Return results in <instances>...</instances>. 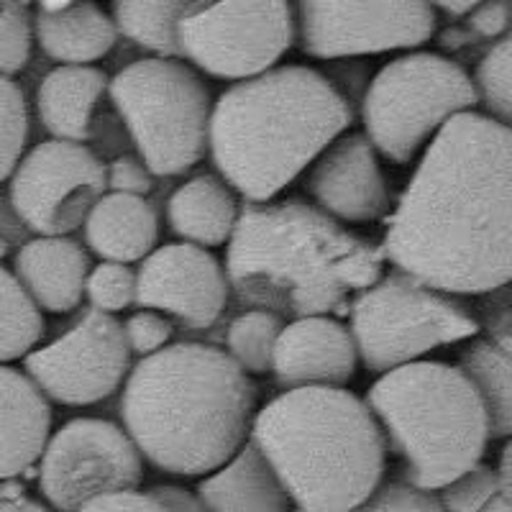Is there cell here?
<instances>
[{
    "instance_id": "1",
    "label": "cell",
    "mask_w": 512,
    "mask_h": 512,
    "mask_svg": "<svg viewBox=\"0 0 512 512\" xmlns=\"http://www.w3.org/2000/svg\"><path fill=\"white\" fill-rule=\"evenodd\" d=\"M384 262L443 295H487L512 282V131L454 116L425 146L384 218Z\"/></svg>"
},
{
    "instance_id": "2",
    "label": "cell",
    "mask_w": 512,
    "mask_h": 512,
    "mask_svg": "<svg viewBox=\"0 0 512 512\" xmlns=\"http://www.w3.org/2000/svg\"><path fill=\"white\" fill-rule=\"evenodd\" d=\"M256 392L223 349L169 344L139 359L121 395L123 431L141 459L175 477H208L249 443Z\"/></svg>"
},
{
    "instance_id": "3",
    "label": "cell",
    "mask_w": 512,
    "mask_h": 512,
    "mask_svg": "<svg viewBox=\"0 0 512 512\" xmlns=\"http://www.w3.org/2000/svg\"><path fill=\"white\" fill-rule=\"evenodd\" d=\"M223 269L251 310L295 320L346 315L382 277L384 251L305 200L244 203Z\"/></svg>"
},
{
    "instance_id": "4",
    "label": "cell",
    "mask_w": 512,
    "mask_h": 512,
    "mask_svg": "<svg viewBox=\"0 0 512 512\" xmlns=\"http://www.w3.org/2000/svg\"><path fill=\"white\" fill-rule=\"evenodd\" d=\"M351 121L349 100L323 72L285 64L221 93L208 154L218 177L246 203H272Z\"/></svg>"
},
{
    "instance_id": "5",
    "label": "cell",
    "mask_w": 512,
    "mask_h": 512,
    "mask_svg": "<svg viewBox=\"0 0 512 512\" xmlns=\"http://www.w3.org/2000/svg\"><path fill=\"white\" fill-rule=\"evenodd\" d=\"M295 510L354 512L382 484L387 443L367 402L344 387L282 392L251 423Z\"/></svg>"
},
{
    "instance_id": "6",
    "label": "cell",
    "mask_w": 512,
    "mask_h": 512,
    "mask_svg": "<svg viewBox=\"0 0 512 512\" xmlns=\"http://www.w3.org/2000/svg\"><path fill=\"white\" fill-rule=\"evenodd\" d=\"M367 408L387 451L405 461V482L438 492L482 464L487 413L474 384L454 364L413 361L369 387Z\"/></svg>"
},
{
    "instance_id": "7",
    "label": "cell",
    "mask_w": 512,
    "mask_h": 512,
    "mask_svg": "<svg viewBox=\"0 0 512 512\" xmlns=\"http://www.w3.org/2000/svg\"><path fill=\"white\" fill-rule=\"evenodd\" d=\"M108 98L154 177H175L208 154L213 95L190 64L146 57L108 82Z\"/></svg>"
},
{
    "instance_id": "8",
    "label": "cell",
    "mask_w": 512,
    "mask_h": 512,
    "mask_svg": "<svg viewBox=\"0 0 512 512\" xmlns=\"http://www.w3.org/2000/svg\"><path fill=\"white\" fill-rule=\"evenodd\" d=\"M477 103L472 75L459 62L433 52L400 54L364 93V136L387 162L408 164L451 118Z\"/></svg>"
},
{
    "instance_id": "9",
    "label": "cell",
    "mask_w": 512,
    "mask_h": 512,
    "mask_svg": "<svg viewBox=\"0 0 512 512\" xmlns=\"http://www.w3.org/2000/svg\"><path fill=\"white\" fill-rule=\"evenodd\" d=\"M346 315L356 356L379 377L479 333V320L456 297L420 285L397 269L361 292Z\"/></svg>"
},
{
    "instance_id": "10",
    "label": "cell",
    "mask_w": 512,
    "mask_h": 512,
    "mask_svg": "<svg viewBox=\"0 0 512 512\" xmlns=\"http://www.w3.org/2000/svg\"><path fill=\"white\" fill-rule=\"evenodd\" d=\"M295 41V6L285 0L195 3L180 24L182 59L233 85L274 70Z\"/></svg>"
},
{
    "instance_id": "11",
    "label": "cell",
    "mask_w": 512,
    "mask_h": 512,
    "mask_svg": "<svg viewBox=\"0 0 512 512\" xmlns=\"http://www.w3.org/2000/svg\"><path fill=\"white\" fill-rule=\"evenodd\" d=\"M144 459L121 425L103 418H75L49 436L39 459L41 497L57 512H77L88 502L136 492Z\"/></svg>"
},
{
    "instance_id": "12",
    "label": "cell",
    "mask_w": 512,
    "mask_h": 512,
    "mask_svg": "<svg viewBox=\"0 0 512 512\" xmlns=\"http://www.w3.org/2000/svg\"><path fill=\"white\" fill-rule=\"evenodd\" d=\"M105 192V164L98 154L57 139L41 141L18 159L8 187L18 221L44 239L80 228Z\"/></svg>"
},
{
    "instance_id": "13",
    "label": "cell",
    "mask_w": 512,
    "mask_h": 512,
    "mask_svg": "<svg viewBox=\"0 0 512 512\" xmlns=\"http://www.w3.org/2000/svg\"><path fill=\"white\" fill-rule=\"evenodd\" d=\"M128 372L131 351L121 323L95 310H85L70 331L24 359V374L41 395L72 408L108 400Z\"/></svg>"
},
{
    "instance_id": "14",
    "label": "cell",
    "mask_w": 512,
    "mask_h": 512,
    "mask_svg": "<svg viewBox=\"0 0 512 512\" xmlns=\"http://www.w3.org/2000/svg\"><path fill=\"white\" fill-rule=\"evenodd\" d=\"M297 41L313 59H351L415 49L433 39L431 3H326L295 6Z\"/></svg>"
},
{
    "instance_id": "15",
    "label": "cell",
    "mask_w": 512,
    "mask_h": 512,
    "mask_svg": "<svg viewBox=\"0 0 512 512\" xmlns=\"http://www.w3.org/2000/svg\"><path fill=\"white\" fill-rule=\"evenodd\" d=\"M228 297L223 264L208 249L185 241L154 249L136 272L134 305L169 315L195 331L216 326Z\"/></svg>"
},
{
    "instance_id": "16",
    "label": "cell",
    "mask_w": 512,
    "mask_h": 512,
    "mask_svg": "<svg viewBox=\"0 0 512 512\" xmlns=\"http://www.w3.org/2000/svg\"><path fill=\"white\" fill-rule=\"evenodd\" d=\"M305 190L338 223H374L390 216V187L364 134L333 141L308 169Z\"/></svg>"
},
{
    "instance_id": "17",
    "label": "cell",
    "mask_w": 512,
    "mask_h": 512,
    "mask_svg": "<svg viewBox=\"0 0 512 512\" xmlns=\"http://www.w3.org/2000/svg\"><path fill=\"white\" fill-rule=\"evenodd\" d=\"M354 338L331 315L285 323L272 356V374L282 390L344 387L356 372Z\"/></svg>"
},
{
    "instance_id": "18",
    "label": "cell",
    "mask_w": 512,
    "mask_h": 512,
    "mask_svg": "<svg viewBox=\"0 0 512 512\" xmlns=\"http://www.w3.org/2000/svg\"><path fill=\"white\" fill-rule=\"evenodd\" d=\"M13 277L39 310L70 313L85 297L90 259L77 241L67 236L31 239L13 259Z\"/></svg>"
},
{
    "instance_id": "19",
    "label": "cell",
    "mask_w": 512,
    "mask_h": 512,
    "mask_svg": "<svg viewBox=\"0 0 512 512\" xmlns=\"http://www.w3.org/2000/svg\"><path fill=\"white\" fill-rule=\"evenodd\" d=\"M52 431V408L24 372L0 367V482L39 464Z\"/></svg>"
},
{
    "instance_id": "20",
    "label": "cell",
    "mask_w": 512,
    "mask_h": 512,
    "mask_svg": "<svg viewBox=\"0 0 512 512\" xmlns=\"http://www.w3.org/2000/svg\"><path fill=\"white\" fill-rule=\"evenodd\" d=\"M82 231L85 244L103 262L134 264L157 249L159 216L146 198L105 192L82 223Z\"/></svg>"
},
{
    "instance_id": "21",
    "label": "cell",
    "mask_w": 512,
    "mask_h": 512,
    "mask_svg": "<svg viewBox=\"0 0 512 512\" xmlns=\"http://www.w3.org/2000/svg\"><path fill=\"white\" fill-rule=\"evenodd\" d=\"M108 82L98 67H57L41 80L36 111L52 139L72 144L93 139L95 113L108 95Z\"/></svg>"
},
{
    "instance_id": "22",
    "label": "cell",
    "mask_w": 512,
    "mask_h": 512,
    "mask_svg": "<svg viewBox=\"0 0 512 512\" xmlns=\"http://www.w3.org/2000/svg\"><path fill=\"white\" fill-rule=\"evenodd\" d=\"M241 203L218 175H195L167 200V223L185 244L213 249L228 246L239 226Z\"/></svg>"
},
{
    "instance_id": "23",
    "label": "cell",
    "mask_w": 512,
    "mask_h": 512,
    "mask_svg": "<svg viewBox=\"0 0 512 512\" xmlns=\"http://www.w3.org/2000/svg\"><path fill=\"white\" fill-rule=\"evenodd\" d=\"M195 495L208 512H292L285 487L251 441L208 474Z\"/></svg>"
},
{
    "instance_id": "24",
    "label": "cell",
    "mask_w": 512,
    "mask_h": 512,
    "mask_svg": "<svg viewBox=\"0 0 512 512\" xmlns=\"http://www.w3.org/2000/svg\"><path fill=\"white\" fill-rule=\"evenodd\" d=\"M34 36L59 67H93L116 47L118 29L111 13L95 3H70L59 13L36 11Z\"/></svg>"
},
{
    "instance_id": "25",
    "label": "cell",
    "mask_w": 512,
    "mask_h": 512,
    "mask_svg": "<svg viewBox=\"0 0 512 512\" xmlns=\"http://www.w3.org/2000/svg\"><path fill=\"white\" fill-rule=\"evenodd\" d=\"M459 369L482 400L489 438H512V356L487 338H474L461 351Z\"/></svg>"
},
{
    "instance_id": "26",
    "label": "cell",
    "mask_w": 512,
    "mask_h": 512,
    "mask_svg": "<svg viewBox=\"0 0 512 512\" xmlns=\"http://www.w3.org/2000/svg\"><path fill=\"white\" fill-rule=\"evenodd\" d=\"M195 3H113L118 36H126L159 59H180V24Z\"/></svg>"
},
{
    "instance_id": "27",
    "label": "cell",
    "mask_w": 512,
    "mask_h": 512,
    "mask_svg": "<svg viewBox=\"0 0 512 512\" xmlns=\"http://www.w3.org/2000/svg\"><path fill=\"white\" fill-rule=\"evenodd\" d=\"M44 333V318L18 280L0 264V367L26 359Z\"/></svg>"
},
{
    "instance_id": "28",
    "label": "cell",
    "mask_w": 512,
    "mask_h": 512,
    "mask_svg": "<svg viewBox=\"0 0 512 512\" xmlns=\"http://www.w3.org/2000/svg\"><path fill=\"white\" fill-rule=\"evenodd\" d=\"M282 323L280 315L269 310H246L239 318L231 320L226 331V354L244 374L272 372V356Z\"/></svg>"
},
{
    "instance_id": "29",
    "label": "cell",
    "mask_w": 512,
    "mask_h": 512,
    "mask_svg": "<svg viewBox=\"0 0 512 512\" xmlns=\"http://www.w3.org/2000/svg\"><path fill=\"white\" fill-rule=\"evenodd\" d=\"M472 82L477 98L487 108L484 116L512 131V34L487 49Z\"/></svg>"
},
{
    "instance_id": "30",
    "label": "cell",
    "mask_w": 512,
    "mask_h": 512,
    "mask_svg": "<svg viewBox=\"0 0 512 512\" xmlns=\"http://www.w3.org/2000/svg\"><path fill=\"white\" fill-rule=\"evenodd\" d=\"M29 113L16 82L0 77V182L11 180L18 159L24 157Z\"/></svg>"
},
{
    "instance_id": "31",
    "label": "cell",
    "mask_w": 512,
    "mask_h": 512,
    "mask_svg": "<svg viewBox=\"0 0 512 512\" xmlns=\"http://www.w3.org/2000/svg\"><path fill=\"white\" fill-rule=\"evenodd\" d=\"M85 297L95 313H121L136 300V272L128 264L100 262L85 280Z\"/></svg>"
},
{
    "instance_id": "32",
    "label": "cell",
    "mask_w": 512,
    "mask_h": 512,
    "mask_svg": "<svg viewBox=\"0 0 512 512\" xmlns=\"http://www.w3.org/2000/svg\"><path fill=\"white\" fill-rule=\"evenodd\" d=\"M34 21L26 3H0V77L11 80L31 57Z\"/></svg>"
},
{
    "instance_id": "33",
    "label": "cell",
    "mask_w": 512,
    "mask_h": 512,
    "mask_svg": "<svg viewBox=\"0 0 512 512\" xmlns=\"http://www.w3.org/2000/svg\"><path fill=\"white\" fill-rule=\"evenodd\" d=\"M497 495H500V487H497L495 469L477 464L472 472L461 474L456 482L443 487L438 502L443 512H482Z\"/></svg>"
},
{
    "instance_id": "34",
    "label": "cell",
    "mask_w": 512,
    "mask_h": 512,
    "mask_svg": "<svg viewBox=\"0 0 512 512\" xmlns=\"http://www.w3.org/2000/svg\"><path fill=\"white\" fill-rule=\"evenodd\" d=\"M354 512H443V507L433 492H423L413 484L395 479L379 484L372 497Z\"/></svg>"
},
{
    "instance_id": "35",
    "label": "cell",
    "mask_w": 512,
    "mask_h": 512,
    "mask_svg": "<svg viewBox=\"0 0 512 512\" xmlns=\"http://www.w3.org/2000/svg\"><path fill=\"white\" fill-rule=\"evenodd\" d=\"M121 328L128 351L141 356V359L167 349L169 341H172V333H175L172 320L164 318L162 313H154V310H139L126 323H121Z\"/></svg>"
},
{
    "instance_id": "36",
    "label": "cell",
    "mask_w": 512,
    "mask_h": 512,
    "mask_svg": "<svg viewBox=\"0 0 512 512\" xmlns=\"http://www.w3.org/2000/svg\"><path fill=\"white\" fill-rule=\"evenodd\" d=\"M487 341L512 356V282L482 295V323Z\"/></svg>"
},
{
    "instance_id": "37",
    "label": "cell",
    "mask_w": 512,
    "mask_h": 512,
    "mask_svg": "<svg viewBox=\"0 0 512 512\" xmlns=\"http://www.w3.org/2000/svg\"><path fill=\"white\" fill-rule=\"evenodd\" d=\"M105 185H108V192L146 198L154 190V175L139 157L121 154L105 167Z\"/></svg>"
},
{
    "instance_id": "38",
    "label": "cell",
    "mask_w": 512,
    "mask_h": 512,
    "mask_svg": "<svg viewBox=\"0 0 512 512\" xmlns=\"http://www.w3.org/2000/svg\"><path fill=\"white\" fill-rule=\"evenodd\" d=\"M512 26V3H502V0H489V3H479L472 13H469V31L479 39H497L505 36Z\"/></svg>"
},
{
    "instance_id": "39",
    "label": "cell",
    "mask_w": 512,
    "mask_h": 512,
    "mask_svg": "<svg viewBox=\"0 0 512 512\" xmlns=\"http://www.w3.org/2000/svg\"><path fill=\"white\" fill-rule=\"evenodd\" d=\"M77 512H167L162 502L154 500L149 492H118V495H105L88 502Z\"/></svg>"
},
{
    "instance_id": "40",
    "label": "cell",
    "mask_w": 512,
    "mask_h": 512,
    "mask_svg": "<svg viewBox=\"0 0 512 512\" xmlns=\"http://www.w3.org/2000/svg\"><path fill=\"white\" fill-rule=\"evenodd\" d=\"M149 495L167 507V512H208L198 495H192L190 489L177 487V484H157L149 489Z\"/></svg>"
},
{
    "instance_id": "41",
    "label": "cell",
    "mask_w": 512,
    "mask_h": 512,
    "mask_svg": "<svg viewBox=\"0 0 512 512\" xmlns=\"http://www.w3.org/2000/svg\"><path fill=\"white\" fill-rule=\"evenodd\" d=\"M497 487H500V497L512 505V438L505 443L500 454V464H497Z\"/></svg>"
},
{
    "instance_id": "42",
    "label": "cell",
    "mask_w": 512,
    "mask_h": 512,
    "mask_svg": "<svg viewBox=\"0 0 512 512\" xmlns=\"http://www.w3.org/2000/svg\"><path fill=\"white\" fill-rule=\"evenodd\" d=\"M0 512H52V507L31 500V497H3Z\"/></svg>"
},
{
    "instance_id": "43",
    "label": "cell",
    "mask_w": 512,
    "mask_h": 512,
    "mask_svg": "<svg viewBox=\"0 0 512 512\" xmlns=\"http://www.w3.org/2000/svg\"><path fill=\"white\" fill-rule=\"evenodd\" d=\"M477 6L479 3H436L433 8L443 11L448 18H464V16H469V13H472Z\"/></svg>"
},
{
    "instance_id": "44",
    "label": "cell",
    "mask_w": 512,
    "mask_h": 512,
    "mask_svg": "<svg viewBox=\"0 0 512 512\" xmlns=\"http://www.w3.org/2000/svg\"><path fill=\"white\" fill-rule=\"evenodd\" d=\"M482 512H512V505H510V502H507V500H502L500 495H497L495 500L489 502V505L484 507Z\"/></svg>"
},
{
    "instance_id": "45",
    "label": "cell",
    "mask_w": 512,
    "mask_h": 512,
    "mask_svg": "<svg viewBox=\"0 0 512 512\" xmlns=\"http://www.w3.org/2000/svg\"><path fill=\"white\" fill-rule=\"evenodd\" d=\"M292 512H303V510H292Z\"/></svg>"
}]
</instances>
